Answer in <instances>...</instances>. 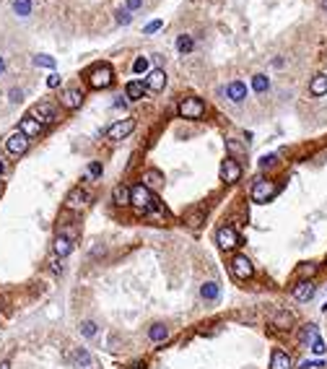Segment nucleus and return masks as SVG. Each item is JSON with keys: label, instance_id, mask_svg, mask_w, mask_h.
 <instances>
[{"label": "nucleus", "instance_id": "10", "mask_svg": "<svg viewBox=\"0 0 327 369\" xmlns=\"http://www.w3.org/2000/svg\"><path fill=\"white\" fill-rule=\"evenodd\" d=\"M29 115H32L37 122H42V125H44V122H55V120H57L55 104H50V102H37V104L32 107V112H29Z\"/></svg>", "mask_w": 327, "mask_h": 369}, {"label": "nucleus", "instance_id": "9", "mask_svg": "<svg viewBox=\"0 0 327 369\" xmlns=\"http://www.w3.org/2000/svg\"><path fill=\"white\" fill-rule=\"evenodd\" d=\"M6 148H8V153H13V156H24V153L29 151V138H26L21 130L11 133V135L6 138Z\"/></svg>", "mask_w": 327, "mask_h": 369}, {"label": "nucleus", "instance_id": "21", "mask_svg": "<svg viewBox=\"0 0 327 369\" xmlns=\"http://www.w3.org/2000/svg\"><path fill=\"white\" fill-rule=\"evenodd\" d=\"M226 97H229L234 104L244 102V97H247V86H244L242 81H231V83H229V88H226Z\"/></svg>", "mask_w": 327, "mask_h": 369}, {"label": "nucleus", "instance_id": "33", "mask_svg": "<svg viewBox=\"0 0 327 369\" xmlns=\"http://www.w3.org/2000/svg\"><path fill=\"white\" fill-rule=\"evenodd\" d=\"M114 21H117V24H120V26H127V24L132 21V13H130L127 8H120V11H117V13H114Z\"/></svg>", "mask_w": 327, "mask_h": 369}, {"label": "nucleus", "instance_id": "12", "mask_svg": "<svg viewBox=\"0 0 327 369\" xmlns=\"http://www.w3.org/2000/svg\"><path fill=\"white\" fill-rule=\"evenodd\" d=\"M60 104L65 107V110H78V107L83 104V91L76 88V86L65 88L63 94H60Z\"/></svg>", "mask_w": 327, "mask_h": 369}, {"label": "nucleus", "instance_id": "25", "mask_svg": "<svg viewBox=\"0 0 327 369\" xmlns=\"http://www.w3.org/2000/svg\"><path fill=\"white\" fill-rule=\"evenodd\" d=\"M148 338H151L153 343H164L169 338V328L161 325V322H156V325H151V330H148Z\"/></svg>", "mask_w": 327, "mask_h": 369}, {"label": "nucleus", "instance_id": "37", "mask_svg": "<svg viewBox=\"0 0 327 369\" xmlns=\"http://www.w3.org/2000/svg\"><path fill=\"white\" fill-rule=\"evenodd\" d=\"M275 159H278L275 153H265V156L260 159V166L262 169H270V166H275Z\"/></svg>", "mask_w": 327, "mask_h": 369}, {"label": "nucleus", "instance_id": "2", "mask_svg": "<svg viewBox=\"0 0 327 369\" xmlns=\"http://www.w3.org/2000/svg\"><path fill=\"white\" fill-rule=\"evenodd\" d=\"M278 193H280V185L278 182H273V179H257L255 185H252L249 198L255 203H267V201H273Z\"/></svg>", "mask_w": 327, "mask_h": 369}, {"label": "nucleus", "instance_id": "45", "mask_svg": "<svg viewBox=\"0 0 327 369\" xmlns=\"http://www.w3.org/2000/svg\"><path fill=\"white\" fill-rule=\"evenodd\" d=\"M125 369H145V364H143V361H132V364H127Z\"/></svg>", "mask_w": 327, "mask_h": 369}, {"label": "nucleus", "instance_id": "49", "mask_svg": "<svg viewBox=\"0 0 327 369\" xmlns=\"http://www.w3.org/2000/svg\"><path fill=\"white\" fill-rule=\"evenodd\" d=\"M322 11H327V0H322Z\"/></svg>", "mask_w": 327, "mask_h": 369}, {"label": "nucleus", "instance_id": "48", "mask_svg": "<svg viewBox=\"0 0 327 369\" xmlns=\"http://www.w3.org/2000/svg\"><path fill=\"white\" fill-rule=\"evenodd\" d=\"M0 174H6V164L3 161H0Z\"/></svg>", "mask_w": 327, "mask_h": 369}, {"label": "nucleus", "instance_id": "50", "mask_svg": "<svg viewBox=\"0 0 327 369\" xmlns=\"http://www.w3.org/2000/svg\"><path fill=\"white\" fill-rule=\"evenodd\" d=\"M0 193H3V188H0Z\"/></svg>", "mask_w": 327, "mask_h": 369}, {"label": "nucleus", "instance_id": "7", "mask_svg": "<svg viewBox=\"0 0 327 369\" xmlns=\"http://www.w3.org/2000/svg\"><path fill=\"white\" fill-rule=\"evenodd\" d=\"M216 242H218V247L224 252H231V250L239 247V234H236L234 226H221L218 234H216Z\"/></svg>", "mask_w": 327, "mask_h": 369}, {"label": "nucleus", "instance_id": "18", "mask_svg": "<svg viewBox=\"0 0 327 369\" xmlns=\"http://www.w3.org/2000/svg\"><path fill=\"white\" fill-rule=\"evenodd\" d=\"M319 273V263H299V268H296V279L299 281H311L314 275Z\"/></svg>", "mask_w": 327, "mask_h": 369}, {"label": "nucleus", "instance_id": "3", "mask_svg": "<svg viewBox=\"0 0 327 369\" xmlns=\"http://www.w3.org/2000/svg\"><path fill=\"white\" fill-rule=\"evenodd\" d=\"M112 81H114V70L107 63H99V65H94L91 70H88V83H91L94 88H109Z\"/></svg>", "mask_w": 327, "mask_h": 369}, {"label": "nucleus", "instance_id": "19", "mask_svg": "<svg viewBox=\"0 0 327 369\" xmlns=\"http://www.w3.org/2000/svg\"><path fill=\"white\" fill-rule=\"evenodd\" d=\"M309 94L311 97H324L327 94V75L324 73H317L314 78L309 81Z\"/></svg>", "mask_w": 327, "mask_h": 369}, {"label": "nucleus", "instance_id": "31", "mask_svg": "<svg viewBox=\"0 0 327 369\" xmlns=\"http://www.w3.org/2000/svg\"><path fill=\"white\" fill-rule=\"evenodd\" d=\"M148 68H151V63H148V57H145V55L135 57V63H132V73L140 75V73H148Z\"/></svg>", "mask_w": 327, "mask_h": 369}, {"label": "nucleus", "instance_id": "36", "mask_svg": "<svg viewBox=\"0 0 327 369\" xmlns=\"http://www.w3.org/2000/svg\"><path fill=\"white\" fill-rule=\"evenodd\" d=\"M81 333H83L86 338H91V335H96V325H94L91 320H86L83 325H81Z\"/></svg>", "mask_w": 327, "mask_h": 369}, {"label": "nucleus", "instance_id": "40", "mask_svg": "<svg viewBox=\"0 0 327 369\" xmlns=\"http://www.w3.org/2000/svg\"><path fill=\"white\" fill-rule=\"evenodd\" d=\"M161 26H164V21H151V24L143 29V34H153V32H158Z\"/></svg>", "mask_w": 327, "mask_h": 369}, {"label": "nucleus", "instance_id": "32", "mask_svg": "<svg viewBox=\"0 0 327 369\" xmlns=\"http://www.w3.org/2000/svg\"><path fill=\"white\" fill-rule=\"evenodd\" d=\"M13 11H16L19 16H29V13H32V0H13Z\"/></svg>", "mask_w": 327, "mask_h": 369}, {"label": "nucleus", "instance_id": "46", "mask_svg": "<svg viewBox=\"0 0 327 369\" xmlns=\"http://www.w3.org/2000/svg\"><path fill=\"white\" fill-rule=\"evenodd\" d=\"M6 73V60H3V55H0V75Z\"/></svg>", "mask_w": 327, "mask_h": 369}, {"label": "nucleus", "instance_id": "41", "mask_svg": "<svg viewBox=\"0 0 327 369\" xmlns=\"http://www.w3.org/2000/svg\"><path fill=\"white\" fill-rule=\"evenodd\" d=\"M311 351H314V353H324V341H322V338H314V341H311Z\"/></svg>", "mask_w": 327, "mask_h": 369}, {"label": "nucleus", "instance_id": "30", "mask_svg": "<svg viewBox=\"0 0 327 369\" xmlns=\"http://www.w3.org/2000/svg\"><path fill=\"white\" fill-rule=\"evenodd\" d=\"M226 148L234 153V156H242V153H247V146H244V143H239L236 138H226Z\"/></svg>", "mask_w": 327, "mask_h": 369}, {"label": "nucleus", "instance_id": "23", "mask_svg": "<svg viewBox=\"0 0 327 369\" xmlns=\"http://www.w3.org/2000/svg\"><path fill=\"white\" fill-rule=\"evenodd\" d=\"M112 198H114V203L117 206H130V188L127 185H122V182H117L114 188H112Z\"/></svg>", "mask_w": 327, "mask_h": 369}, {"label": "nucleus", "instance_id": "24", "mask_svg": "<svg viewBox=\"0 0 327 369\" xmlns=\"http://www.w3.org/2000/svg\"><path fill=\"white\" fill-rule=\"evenodd\" d=\"M125 94H127L130 102H140V99L145 97V83H143V81H130V83L125 86Z\"/></svg>", "mask_w": 327, "mask_h": 369}, {"label": "nucleus", "instance_id": "5", "mask_svg": "<svg viewBox=\"0 0 327 369\" xmlns=\"http://www.w3.org/2000/svg\"><path fill=\"white\" fill-rule=\"evenodd\" d=\"M229 268H231V275L239 281H249L252 275H255V265H252V260L247 255H234Z\"/></svg>", "mask_w": 327, "mask_h": 369}, {"label": "nucleus", "instance_id": "1", "mask_svg": "<svg viewBox=\"0 0 327 369\" xmlns=\"http://www.w3.org/2000/svg\"><path fill=\"white\" fill-rule=\"evenodd\" d=\"M130 206H135L140 213H151L156 208V198L153 193L145 188V185H135V188H130Z\"/></svg>", "mask_w": 327, "mask_h": 369}, {"label": "nucleus", "instance_id": "13", "mask_svg": "<svg viewBox=\"0 0 327 369\" xmlns=\"http://www.w3.org/2000/svg\"><path fill=\"white\" fill-rule=\"evenodd\" d=\"M314 291H317L314 281H296L293 289H291V294H293L296 302H309L311 297H314Z\"/></svg>", "mask_w": 327, "mask_h": 369}, {"label": "nucleus", "instance_id": "47", "mask_svg": "<svg viewBox=\"0 0 327 369\" xmlns=\"http://www.w3.org/2000/svg\"><path fill=\"white\" fill-rule=\"evenodd\" d=\"M0 369H11V361H0Z\"/></svg>", "mask_w": 327, "mask_h": 369}, {"label": "nucleus", "instance_id": "34", "mask_svg": "<svg viewBox=\"0 0 327 369\" xmlns=\"http://www.w3.org/2000/svg\"><path fill=\"white\" fill-rule=\"evenodd\" d=\"M34 65H42V68H55V57H47V55H34Z\"/></svg>", "mask_w": 327, "mask_h": 369}, {"label": "nucleus", "instance_id": "11", "mask_svg": "<svg viewBox=\"0 0 327 369\" xmlns=\"http://www.w3.org/2000/svg\"><path fill=\"white\" fill-rule=\"evenodd\" d=\"M221 179L234 185V182H239L242 179V166L236 159H226L224 164H221Z\"/></svg>", "mask_w": 327, "mask_h": 369}, {"label": "nucleus", "instance_id": "14", "mask_svg": "<svg viewBox=\"0 0 327 369\" xmlns=\"http://www.w3.org/2000/svg\"><path fill=\"white\" fill-rule=\"evenodd\" d=\"M164 86H167V70H164V68L148 70V75H145V88H151V91H164Z\"/></svg>", "mask_w": 327, "mask_h": 369}, {"label": "nucleus", "instance_id": "15", "mask_svg": "<svg viewBox=\"0 0 327 369\" xmlns=\"http://www.w3.org/2000/svg\"><path fill=\"white\" fill-rule=\"evenodd\" d=\"M19 130L29 138V141H32V138H39V135H42V122H37L32 115H26V117L19 122Z\"/></svg>", "mask_w": 327, "mask_h": 369}, {"label": "nucleus", "instance_id": "29", "mask_svg": "<svg viewBox=\"0 0 327 369\" xmlns=\"http://www.w3.org/2000/svg\"><path fill=\"white\" fill-rule=\"evenodd\" d=\"M314 338H319V328L309 322V325H304V330H301V335H299V341H301V343H311Z\"/></svg>", "mask_w": 327, "mask_h": 369}, {"label": "nucleus", "instance_id": "22", "mask_svg": "<svg viewBox=\"0 0 327 369\" xmlns=\"http://www.w3.org/2000/svg\"><path fill=\"white\" fill-rule=\"evenodd\" d=\"M52 250H55L57 257H68L70 250H73V239H68V237H63V234H57L55 242H52Z\"/></svg>", "mask_w": 327, "mask_h": 369}, {"label": "nucleus", "instance_id": "17", "mask_svg": "<svg viewBox=\"0 0 327 369\" xmlns=\"http://www.w3.org/2000/svg\"><path fill=\"white\" fill-rule=\"evenodd\" d=\"M143 185L148 190H161L164 188V172H158V169H145L143 172Z\"/></svg>", "mask_w": 327, "mask_h": 369}, {"label": "nucleus", "instance_id": "27", "mask_svg": "<svg viewBox=\"0 0 327 369\" xmlns=\"http://www.w3.org/2000/svg\"><path fill=\"white\" fill-rule=\"evenodd\" d=\"M200 297H203V299H208V302L218 299V284H216V281L203 284V286H200Z\"/></svg>", "mask_w": 327, "mask_h": 369}, {"label": "nucleus", "instance_id": "26", "mask_svg": "<svg viewBox=\"0 0 327 369\" xmlns=\"http://www.w3.org/2000/svg\"><path fill=\"white\" fill-rule=\"evenodd\" d=\"M177 50H180L182 55H190L192 50H195V42H192L190 34H180L177 37Z\"/></svg>", "mask_w": 327, "mask_h": 369}, {"label": "nucleus", "instance_id": "39", "mask_svg": "<svg viewBox=\"0 0 327 369\" xmlns=\"http://www.w3.org/2000/svg\"><path fill=\"white\" fill-rule=\"evenodd\" d=\"M8 99H11L13 104H19V102L24 99V91H21V88H11V91H8Z\"/></svg>", "mask_w": 327, "mask_h": 369}, {"label": "nucleus", "instance_id": "35", "mask_svg": "<svg viewBox=\"0 0 327 369\" xmlns=\"http://www.w3.org/2000/svg\"><path fill=\"white\" fill-rule=\"evenodd\" d=\"M185 221H187L192 229H198V226H200V221H203V211H192V213H190V216H187Z\"/></svg>", "mask_w": 327, "mask_h": 369}, {"label": "nucleus", "instance_id": "8", "mask_svg": "<svg viewBox=\"0 0 327 369\" xmlns=\"http://www.w3.org/2000/svg\"><path fill=\"white\" fill-rule=\"evenodd\" d=\"M88 203H91V195H88L83 188H73L65 198V208L68 211H83Z\"/></svg>", "mask_w": 327, "mask_h": 369}, {"label": "nucleus", "instance_id": "20", "mask_svg": "<svg viewBox=\"0 0 327 369\" xmlns=\"http://www.w3.org/2000/svg\"><path fill=\"white\" fill-rule=\"evenodd\" d=\"M291 353H286V351H280V348H275L273 351V356H270V369H291Z\"/></svg>", "mask_w": 327, "mask_h": 369}, {"label": "nucleus", "instance_id": "42", "mask_svg": "<svg viewBox=\"0 0 327 369\" xmlns=\"http://www.w3.org/2000/svg\"><path fill=\"white\" fill-rule=\"evenodd\" d=\"M125 8L132 13V11H138V8H143V0H125Z\"/></svg>", "mask_w": 327, "mask_h": 369}, {"label": "nucleus", "instance_id": "16", "mask_svg": "<svg viewBox=\"0 0 327 369\" xmlns=\"http://www.w3.org/2000/svg\"><path fill=\"white\" fill-rule=\"evenodd\" d=\"M293 322H296L293 312H288V310H278V312L273 315V322H270V325H273L275 330H291V328H293Z\"/></svg>", "mask_w": 327, "mask_h": 369}, {"label": "nucleus", "instance_id": "44", "mask_svg": "<svg viewBox=\"0 0 327 369\" xmlns=\"http://www.w3.org/2000/svg\"><path fill=\"white\" fill-rule=\"evenodd\" d=\"M47 86H50V88H55V86H60V75H57V73H52L50 78H47Z\"/></svg>", "mask_w": 327, "mask_h": 369}, {"label": "nucleus", "instance_id": "43", "mask_svg": "<svg viewBox=\"0 0 327 369\" xmlns=\"http://www.w3.org/2000/svg\"><path fill=\"white\" fill-rule=\"evenodd\" d=\"M322 366H324L322 361H304L299 369H322Z\"/></svg>", "mask_w": 327, "mask_h": 369}, {"label": "nucleus", "instance_id": "6", "mask_svg": "<svg viewBox=\"0 0 327 369\" xmlns=\"http://www.w3.org/2000/svg\"><path fill=\"white\" fill-rule=\"evenodd\" d=\"M132 130H135V120L125 117V120L112 122V125L107 128V138H109V141H122V138H127Z\"/></svg>", "mask_w": 327, "mask_h": 369}, {"label": "nucleus", "instance_id": "38", "mask_svg": "<svg viewBox=\"0 0 327 369\" xmlns=\"http://www.w3.org/2000/svg\"><path fill=\"white\" fill-rule=\"evenodd\" d=\"M101 172H104V166H101L99 161H91V164H88V177H101Z\"/></svg>", "mask_w": 327, "mask_h": 369}, {"label": "nucleus", "instance_id": "28", "mask_svg": "<svg viewBox=\"0 0 327 369\" xmlns=\"http://www.w3.org/2000/svg\"><path fill=\"white\" fill-rule=\"evenodd\" d=\"M252 88H255V94H265V91L270 88V81H267V75H262V73L252 75Z\"/></svg>", "mask_w": 327, "mask_h": 369}, {"label": "nucleus", "instance_id": "4", "mask_svg": "<svg viewBox=\"0 0 327 369\" xmlns=\"http://www.w3.org/2000/svg\"><path fill=\"white\" fill-rule=\"evenodd\" d=\"M177 112L185 120H200L205 115V102L200 97H185L180 102V107H177Z\"/></svg>", "mask_w": 327, "mask_h": 369}]
</instances>
